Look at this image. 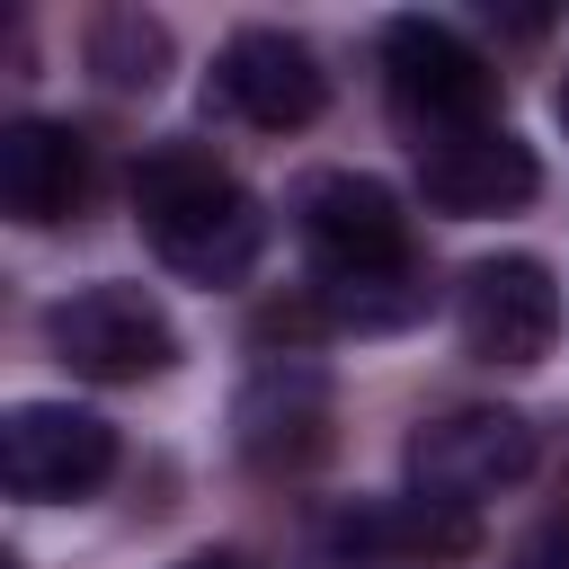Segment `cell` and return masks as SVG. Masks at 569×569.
<instances>
[{
    "label": "cell",
    "instance_id": "30bf717a",
    "mask_svg": "<svg viewBox=\"0 0 569 569\" xmlns=\"http://www.w3.org/2000/svg\"><path fill=\"white\" fill-rule=\"evenodd\" d=\"M231 427H240V453H249L258 471H302V462L329 445V382H320V365L267 356V365L249 373Z\"/></svg>",
    "mask_w": 569,
    "mask_h": 569
},
{
    "label": "cell",
    "instance_id": "52a82bcc",
    "mask_svg": "<svg viewBox=\"0 0 569 569\" xmlns=\"http://www.w3.org/2000/svg\"><path fill=\"white\" fill-rule=\"evenodd\" d=\"M453 320H462V347L480 365H533L560 338V284L542 258H480L462 276Z\"/></svg>",
    "mask_w": 569,
    "mask_h": 569
},
{
    "label": "cell",
    "instance_id": "8992f818",
    "mask_svg": "<svg viewBox=\"0 0 569 569\" xmlns=\"http://www.w3.org/2000/svg\"><path fill=\"white\" fill-rule=\"evenodd\" d=\"M107 471H116V427L98 409H71V400L9 409V427H0V480H9V498H36V507L89 498Z\"/></svg>",
    "mask_w": 569,
    "mask_h": 569
},
{
    "label": "cell",
    "instance_id": "8fae6325",
    "mask_svg": "<svg viewBox=\"0 0 569 569\" xmlns=\"http://www.w3.org/2000/svg\"><path fill=\"white\" fill-rule=\"evenodd\" d=\"M80 187H89V151L71 124H53V116L0 124V204L18 222H62L80 204Z\"/></svg>",
    "mask_w": 569,
    "mask_h": 569
},
{
    "label": "cell",
    "instance_id": "5bb4252c",
    "mask_svg": "<svg viewBox=\"0 0 569 569\" xmlns=\"http://www.w3.org/2000/svg\"><path fill=\"white\" fill-rule=\"evenodd\" d=\"M498 569H569V516H560V525H533Z\"/></svg>",
    "mask_w": 569,
    "mask_h": 569
},
{
    "label": "cell",
    "instance_id": "ba28073f",
    "mask_svg": "<svg viewBox=\"0 0 569 569\" xmlns=\"http://www.w3.org/2000/svg\"><path fill=\"white\" fill-rule=\"evenodd\" d=\"M213 98H222L240 124H258V133H293V124L320 116L329 80H320V53H311L302 36H284V27H240V36L222 44V62H213Z\"/></svg>",
    "mask_w": 569,
    "mask_h": 569
},
{
    "label": "cell",
    "instance_id": "2e32d148",
    "mask_svg": "<svg viewBox=\"0 0 569 569\" xmlns=\"http://www.w3.org/2000/svg\"><path fill=\"white\" fill-rule=\"evenodd\" d=\"M560 124H569V80H560Z\"/></svg>",
    "mask_w": 569,
    "mask_h": 569
},
{
    "label": "cell",
    "instance_id": "7c38bea8",
    "mask_svg": "<svg viewBox=\"0 0 569 569\" xmlns=\"http://www.w3.org/2000/svg\"><path fill=\"white\" fill-rule=\"evenodd\" d=\"M427 302H436V284H427V267H418V258L373 267V276H320V284H311L320 329H356V338L409 329V320H427Z\"/></svg>",
    "mask_w": 569,
    "mask_h": 569
},
{
    "label": "cell",
    "instance_id": "3957f363",
    "mask_svg": "<svg viewBox=\"0 0 569 569\" xmlns=\"http://www.w3.org/2000/svg\"><path fill=\"white\" fill-rule=\"evenodd\" d=\"M44 338L80 382H142V373H160L178 356V329L142 284H89V293L53 302Z\"/></svg>",
    "mask_w": 569,
    "mask_h": 569
},
{
    "label": "cell",
    "instance_id": "277c9868",
    "mask_svg": "<svg viewBox=\"0 0 569 569\" xmlns=\"http://www.w3.org/2000/svg\"><path fill=\"white\" fill-rule=\"evenodd\" d=\"M533 471V427L516 409H445L409 436V489L445 507H480Z\"/></svg>",
    "mask_w": 569,
    "mask_h": 569
},
{
    "label": "cell",
    "instance_id": "9a60e30c",
    "mask_svg": "<svg viewBox=\"0 0 569 569\" xmlns=\"http://www.w3.org/2000/svg\"><path fill=\"white\" fill-rule=\"evenodd\" d=\"M187 569H258V560H240V551H196Z\"/></svg>",
    "mask_w": 569,
    "mask_h": 569
},
{
    "label": "cell",
    "instance_id": "9c48e42d",
    "mask_svg": "<svg viewBox=\"0 0 569 569\" xmlns=\"http://www.w3.org/2000/svg\"><path fill=\"white\" fill-rule=\"evenodd\" d=\"M533 187H542V169L507 124H471V133L418 142V196L436 213H516Z\"/></svg>",
    "mask_w": 569,
    "mask_h": 569
},
{
    "label": "cell",
    "instance_id": "7a4b0ae2",
    "mask_svg": "<svg viewBox=\"0 0 569 569\" xmlns=\"http://www.w3.org/2000/svg\"><path fill=\"white\" fill-rule=\"evenodd\" d=\"M382 89H391V116L418 133V142H445V133H471V124H498V71L480 44H462L445 18H391L382 27Z\"/></svg>",
    "mask_w": 569,
    "mask_h": 569
},
{
    "label": "cell",
    "instance_id": "5b68a950",
    "mask_svg": "<svg viewBox=\"0 0 569 569\" xmlns=\"http://www.w3.org/2000/svg\"><path fill=\"white\" fill-rule=\"evenodd\" d=\"M293 231L320 258V276H373V267H400L409 258L400 196L382 178H365V169H311L293 187Z\"/></svg>",
    "mask_w": 569,
    "mask_h": 569
},
{
    "label": "cell",
    "instance_id": "4fadbf2b",
    "mask_svg": "<svg viewBox=\"0 0 569 569\" xmlns=\"http://www.w3.org/2000/svg\"><path fill=\"white\" fill-rule=\"evenodd\" d=\"M89 71L107 89H160L169 80V27L142 9H98L89 18Z\"/></svg>",
    "mask_w": 569,
    "mask_h": 569
},
{
    "label": "cell",
    "instance_id": "6da1fadb",
    "mask_svg": "<svg viewBox=\"0 0 569 569\" xmlns=\"http://www.w3.org/2000/svg\"><path fill=\"white\" fill-rule=\"evenodd\" d=\"M133 213H142L151 249H160L178 276H196V284H240V276L258 267V249H267L258 196H249L204 142H160V151H142V169H133Z\"/></svg>",
    "mask_w": 569,
    "mask_h": 569
}]
</instances>
